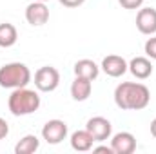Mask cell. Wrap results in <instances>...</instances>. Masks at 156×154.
I'll list each match as a JSON object with an SVG mask.
<instances>
[{
  "instance_id": "cell-1",
  "label": "cell",
  "mask_w": 156,
  "mask_h": 154,
  "mask_svg": "<svg viewBox=\"0 0 156 154\" xmlns=\"http://www.w3.org/2000/svg\"><path fill=\"white\" fill-rule=\"evenodd\" d=\"M151 102V91L144 83L123 82L115 89V103L122 111H142Z\"/></svg>"
},
{
  "instance_id": "cell-2",
  "label": "cell",
  "mask_w": 156,
  "mask_h": 154,
  "mask_svg": "<svg viewBox=\"0 0 156 154\" xmlns=\"http://www.w3.org/2000/svg\"><path fill=\"white\" fill-rule=\"evenodd\" d=\"M7 107L13 116H27L37 113L40 107V96L37 91H31L27 87H20V89H13L9 100H7Z\"/></svg>"
},
{
  "instance_id": "cell-3",
  "label": "cell",
  "mask_w": 156,
  "mask_h": 154,
  "mask_svg": "<svg viewBox=\"0 0 156 154\" xmlns=\"http://www.w3.org/2000/svg\"><path fill=\"white\" fill-rule=\"evenodd\" d=\"M31 82V71L26 64L11 62L0 67V87L4 89H20Z\"/></svg>"
},
{
  "instance_id": "cell-4",
  "label": "cell",
  "mask_w": 156,
  "mask_h": 154,
  "mask_svg": "<svg viewBox=\"0 0 156 154\" xmlns=\"http://www.w3.org/2000/svg\"><path fill=\"white\" fill-rule=\"evenodd\" d=\"M60 85V73L53 65H44L35 73V87L42 93H51Z\"/></svg>"
},
{
  "instance_id": "cell-5",
  "label": "cell",
  "mask_w": 156,
  "mask_h": 154,
  "mask_svg": "<svg viewBox=\"0 0 156 154\" xmlns=\"http://www.w3.org/2000/svg\"><path fill=\"white\" fill-rule=\"evenodd\" d=\"M42 138L49 145H58L67 138V123L62 120H49L42 127Z\"/></svg>"
},
{
  "instance_id": "cell-6",
  "label": "cell",
  "mask_w": 156,
  "mask_h": 154,
  "mask_svg": "<svg viewBox=\"0 0 156 154\" xmlns=\"http://www.w3.org/2000/svg\"><path fill=\"white\" fill-rule=\"evenodd\" d=\"M85 129L91 132V136L94 138V142H105L111 138V132H113V125L107 118L104 116H94V118H89L87 123H85Z\"/></svg>"
},
{
  "instance_id": "cell-7",
  "label": "cell",
  "mask_w": 156,
  "mask_h": 154,
  "mask_svg": "<svg viewBox=\"0 0 156 154\" xmlns=\"http://www.w3.org/2000/svg\"><path fill=\"white\" fill-rule=\"evenodd\" d=\"M26 20L27 24L35 26V27H40L44 24H47L49 20V7L45 5V2H31L27 7H26Z\"/></svg>"
},
{
  "instance_id": "cell-8",
  "label": "cell",
  "mask_w": 156,
  "mask_h": 154,
  "mask_svg": "<svg viewBox=\"0 0 156 154\" xmlns=\"http://www.w3.org/2000/svg\"><path fill=\"white\" fill-rule=\"evenodd\" d=\"M102 71L111 78H120L129 71V64L125 62V58L118 56V54H109L102 60Z\"/></svg>"
},
{
  "instance_id": "cell-9",
  "label": "cell",
  "mask_w": 156,
  "mask_h": 154,
  "mask_svg": "<svg viewBox=\"0 0 156 154\" xmlns=\"http://www.w3.org/2000/svg\"><path fill=\"white\" fill-rule=\"evenodd\" d=\"M136 27L142 35H154L156 33V9L154 7H142L136 15Z\"/></svg>"
},
{
  "instance_id": "cell-10",
  "label": "cell",
  "mask_w": 156,
  "mask_h": 154,
  "mask_svg": "<svg viewBox=\"0 0 156 154\" xmlns=\"http://www.w3.org/2000/svg\"><path fill=\"white\" fill-rule=\"evenodd\" d=\"M111 147L115 154H133L136 151V138L127 131L116 132L111 140Z\"/></svg>"
},
{
  "instance_id": "cell-11",
  "label": "cell",
  "mask_w": 156,
  "mask_h": 154,
  "mask_svg": "<svg viewBox=\"0 0 156 154\" xmlns=\"http://www.w3.org/2000/svg\"><path fill=\"white\" fill-rule=\"evenodd\" d=\"M129 71H131V75L134 78L145 80V78H149L153 75V64L145 56H136V58H133L129 62Z\"/></svg>"
},
{
  "instance_id": "cell-12",
  "label": "cell",
  "mask_w": 156,
  "mask_h": 154,
  "mask_svg": "<svg viewBox=\"0 0 156 154\" xmlns=\"http://www.w3.org/2000/svg\"><path fill=\"white\" fill-rule=\"evenodd\" d=\"M91 91H93V82L87 78L76 76L71 83V96L75 102H85L91 96Z\"/></svg>"
},
{
  "instance_id": "cell-13",
  "label": "cell",
  "mask_w": 156,
  "mask_h": 154,
  "mask_svg": "<svg viewBox=\"0 0 156 154\" xmlns=\"http://www.w3.org/2000/svg\"><path fill=\"white\" fill-rule=\"evenodd\" d=\"M93 143H94V138L91 136V132L87 129L83 131H76L71 134V147L78 151V152H87L93 149Z\"/></svg>"
},
{
  "instance_id": "cell-14",
  "label": "cell",
  "mask_w": 156,
  "mask_h": 154,
  "mask_svg": "<svg viewBox=\"0 0 156 154\" xmlns=\"http://www.w3.org/2000/svg\"><path fill=\"white\" fill-rule=\"evenodd\" d=\"M75 75L76 76H82V78H87V80H96L98 75H100V67L89 60V58H83V60H78L75 64Z\"/></svg>"
},
{
  "instance_id": "cell-15",
  "label": "cell",
  "mask_w": 156,
  "mask_h": 154,
  "mask_svg": "<svg viewBox=\"0 0 156 154\" xmlns=\"http://www.w3.org/2000/svg\"><path fill=\"white\" fill-rule=\"evenodd\" d=\"M18 40V31L13 24H0V47H13Z\"/></svg>"
},
{
  "instance_id": "cell-16",
  "label": "cell",
  "mask_w": 156,
  "mask_h": 154,
  "mask_svg": "<svg viewBox=\"0 0 156 154\" xmlns=\"http://www.w3.org/2000/svg\"><path fill=\"white\" fill-rule=\"evenodd\" d=\"M40 147V140L35 134H26L16 145H15V152L16 154H33L37 152Z\"/></svg>"
},
{
  "instance_id": "cell-17",
  "label": "cell",
  "mask_w": 156,
  "mask_h": 154,
  "mask_svg": "<svg viewBox=\"0 0 156 154\" xmlns=\"http://www.w3.org/2000/svg\"><path fill=\"white\" fill-rule=\"evenodd\" d=\"M144 49H145L147 58L156 60V37H151V38L147 40V42H145V45H144Z\"/></svg>"
},
{
  "instance_id": "cell-18",
  "label": "cell",
  "mask_w": 156,
  "mask_h": 154,
  "mask_svg": "<svg viewBox=\"0 0 156 154\" xmlns=\"http://www.w3.org/2000/svg\"><path fill=\"white\" fill-rule=\"evenodd\" d=\"M118 4L123 7V9H140L144 0H118Z\"/></svg>"
},
{
  "instance_id": "cell-19",
  "label": "cell",
  "mask_w": 156,
  "mask_h": 154,
  "mask_svg": "<svg viewBox=\"0 0 156 154\" xmlns=\"http://www.w3.org/2000/svg\"><path fill=\"white\" fill-rule=\"evenodd\" d=\"M7 134H9V125L4 118H0V140H4Z\"/></svg>"
},
{
  "instance_id": "cell-20",
  "label": "cell",
  "mask_w": 156,
  "mask_h": 154,
  "mask_svg": "<svg viewBox=\"0 0 156 154\" xmlns=\"http://www.w3.org/2000/svg\"><path fill=\"white\" fill-rule=\"evenodd\" d=\"M62 5H66V7H78V5H82L85 0H58Z\"/></svg>"
},
{
  "instance_id": "cell-21",
  "label": "cell",
  "mask_w": 156,
  "mask_h": 154,
  "mask_svg": "<svg viewBox=\"0 0 156 154\" xmlns=\"http://www.w3.org/2000/svg\"><path fill=\"white\" fill-rule=\"evenodd\" d=\"M93 152H107V154H115L113 147H107V145H100V147H94Z\"/></svg>"
},
{
  "instance_id": "cell-22",
  "label": "cell",
  "mask_w": 156,
  "mask_h": 154,
  "mask_svg": "<svg viewBox=\"0 0 156 154\" xmlns=\"http://www.w3.org/2000/svg\"><path fill=\"white\" fill-rule=\"evenodd\" d=\"M151 134H153V136L156 138V118L153 120V121H151Z\"/></svg>"
},
{
  "instance_id": "cell-23",
  "label": "cell",
  "mask_w": 156,
  "mask_h": 154,
  "mask_svg": "<svg viewBox=\"0 0 156 154\" xmlns=\"http://www.w3.org/2000/svg\"><path fill=\"white\" fill-rule=\"evenodd\" d=\"M38 2H49V0H38Z\"/></svg>"
}]
</instances>
